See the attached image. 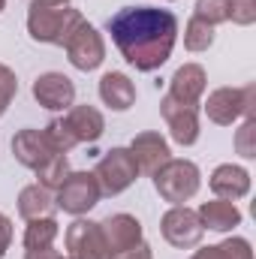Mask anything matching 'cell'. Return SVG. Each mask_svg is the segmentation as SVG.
<instances>
[{
  "mask_svg": "<svg viewBox=\"0 0 256 259\" xmlns=\"http://www.w3.org/2000/svg\"><path fill=\"white\" fill-rule=\"evenodd\" d=\"M66 175H69V160H66V154H55L39 172H36V184H42L46 190H58L61 184L66 181Z\"/></svg>",
  "mask_w": 256,
  "mask_h": 259,
  "instance_id": "603a6c76",
  "label": "cell"
},
{
  "mask_svg": "<svg viewBox=\"0 0 256 259\" xmlns=\"http://www.w3.org/2000/svg\"><path fill=\"white\" fill-rule=\"evenodd\" d=\"M130 154H133V160H136L139 172H145V175H154L166 160H172L169 142H166L160 133H154V130L139 133V136L130 142Z\"/></svg>",
  "mask_w": 256,
  "mask_h": 259,
  "instance_id": "4fadbf2b",
  "label": "cell"
},
{
  "mask_svg": "<svg viewBox=\"0 0 256 259\" xmlns=\"http://www.w3.org/2000/svg\"><path fill=\"white\" fill-rule=\"evenodd\" d=\"M115 259H154V253H151V244L148 241H139V244L127 247L124 253H118Z\"/></svg>",
  "mask_w": 256,
  "mask_h": 259,
  "instance_id": "f546056e",
  "label": "cell"
},
{
  "mask_svg": "<svg viewBox=\"0 0 256 259\" xmlns=\"http://www.w3.org/2000/svg\"><path fill=\"white\" fill-rule=\"evenodd\" d=\"M151 178H154V187H157L160 199H166L172 205L190 202L199 193V184H202L199 166L193 160H166Z\"/></svg>",
  "mask_w": 256,
  "mask_h": 259,
  "instance_id": "3957f363",
  "label": "cell"
},
{
  "mask_svg": "<svg viewBox=\"0 0 256 259\" xmlns=\"http://www.w3.org/2000/svg\"><path fill=\"white\" fill-rule=\"evenodd\" d=\"M193 15L202 18V21H208L211 27H217V24L226 21V0H196Z\"/></svg>",
  "mask_w": 256,
  "mask_h": 259,
  "instance_id": "83f0119b",
  "label": "cell"
},
{
  "mask_svg": "<svg viewBox=\"0 0 256 259\" xmlns=\"http://www.w3.org/2000/svg\"><path fill=\"white\" fill-rule=\"evenodd\" d=\"M100 196L103 193H100V184H97L94 172H69L66 181L58 187L55 202H58L61 211L72 214V217H81L100 202Z\"/></svg>",
  "mask_w": 256,
  "mask_h": 259,
  "instance_id": "52a82bcc",
  "label": "cell"
},
{
  "mask_svg": "<svg viewBox=\"0 0 256 259\" xmlns=\"http://www.w3.org/2000/svg\"><path fill=\"white\" fill-rule=\"evenodd\" d=\"M235 151L244 157V160H253L256 157V118H244V124L235 133Z\"/></svg>",
  "mask_w": 256,
  "mask_h": 259,
  "instance_id": "484cf974",
  "label": "cell"
},
{
  "mask_svg": "<svg viewBox=\"0 0 256 259\" xmlns=\"http://www.w3.org/2000/svg\"><path fill=\"white\" fill-rule=\"evenodd\" d=\"M15 94H18V78H15V72L6 64H0V118H3L6 109L12 106Z\"/></svg>",
  "mask_w": 256,
  "mask_h": 259,
  "instance_id": "f1b7e54d",
  "label": "cell"
},
{
  "mask_svg": "<svg viewBox=\"0 0 256 259\" xmlns=\"http://www.w3.org/2000/svg\"><path fill=\"white\" fill-rule=\"evenodd\" d=\"M61 226L55 217H39V220H27L24 229V250H36V247H52L58 238Z\"/></svg>",
  "mask_w": 256,
  "mask_h": 259,
  "instance_id": "44dd1931",
  "label": "cell"
},
{
  "mask_svg": "<svg viewBox=\"0 0 256 259\" xmlns=\"http://www.w3.org/2000/svg\"><path fill=\"white\" fill-rule=\"evenodd\" d=\"M100 229H103V238H106V244H109L112 259L118 256V253H124L127 247H133V244L145 241V238H142V223H139L133 214H109V217L100 223Z\"/></svg>",
  "mask_w": 256,
  "mask_h": 259,
  "instance_id": "5bb4252c",
  "label": "cell"
},
{
  "mask_svg": "<svg viewBox=\"0 0 256 259\" xmlns=\"http://www.w3.org/2000/svg\"><path fill=\"white\" fill-rule=\"evenodd\" d=\"M214 30L217 27H211L208 21H202V18L193 15L190 21H187V27H184V46H187V52H208L214 46Z\"/></svg>",
  "mask_w": 256,
  "mask_h": 259,
  "instance_id": "7402d4cb",
  "label": "cell"
},
{
  "mask_svg": "<svg viewBox=\"0 0 256 259\" xmlns=\"http://www.w3.org/2000/svg\"><path fill=\"white\" fill-rule=\"evenodd\" d=\"M214 259H253L250 241L247 238H226L214 244Z\"/></svg>",
  "mask_w": 256,
  "mask_h": 259,
  "instance_id": "4316f807",
  "label": "cell"
},
{
  "mask_svg": "<svg viewBox=\"0 0 256 259\" xmlns=\"http://www.w3.org/2000/svg\"><path fill=\"white\" fill-rule=\"evenodd\" d=\"M190 259H214V247H202V250H196Z\"/></svg>",
  "mask_w": 256,
  "mask_h": 259,
  "instance_id": "d6a6232c",
  "label": "cell"
},
{
  "mask_svg": "<svg viewBox=\"0 0 256 259\" xmlns=\"http://www.w3.org/2000/svg\"><path fill=\"white\" fill-rule=\"evenodd\" d=\"M84 21L72 0H30L27 6V33L46 46H64L69 33Z\"/></svg>",
  "mask_w": 256,
  "mask_h": 259,
  "instance_id": "7a4b0ae2",
  "label": "cell"
},
{
  "mask_svg": "<svg viewBox=\"0 0 256 259\" xmlns=\"http://www.w3.org/2000/svg\"><path fill=\"white\" fill-rule=\"evenodd\" d=\"M208 184H211V193L217 196V199L235 202V199H244V196L250 193V172H247L244 166L223 163V166H217V169L211 172Z\"/></svg>",
  "mask_w": 256,
  "mask_h": 259,
  "instance_id": "2e32d148",
  "label": "cell"
},
{
  "mask_svg": "<svg viewBox=\"0 0 256 259\" xmlns=\"http://www.w3.org/2000/svg\"><path fill=\"white\" fill-rule=\"evenodd\" d=\"M160 115L169 124L172 142H178L181 148H190V145L199 142V112H196V106H184V103H178L166 94L160 100Z\"/></svg>",
  "mask_w": 256,
  "mask_h": 259,
  "instance_id": "30bf717a",
  "label": "cell"
},
{
  "mask_svg": "<svg viewBox=\"0 0 256 259\" xmlns=\"http://www.w3.org/2000/svg\"><path fill=\"white\" fill-rule=\"evenodd\" d=\"M100 100L112 109V112H127L136 103V84L130 81L124 72H106L100 78Z\"/></svg>",
  "mask_w": 256,
  "mask_h": 259,
  "instance_id": "ac0fdd59",
  "label": "cell"
},
{
  "mask_svg": "<svg viewBox=\"0 0 256 259\" xmlns=\"http://www.w3.org/2000/svg\"><path fill=\"white\" fill-rule=\"evenodd\" d=\"M66 127L69 133L75 136V142L81 145V142H97L103 133H106V118H103V112L100 109H94V106H69L64 115Z\"/></svg>",
  "mask_w": 256,
  "mask_h": 259,
  "instance_id": "e0dca14e",
  "label": "cell"
},
{
  "mask_svg": "<svg viewBox=\"0 0 256 259\" xmlns=\"http://www.w3.org/2000/svg\"><path fill=\"white\" fill-rule=\"evenodd\" d=\"M3 9H6V0H0V12H3Z\"/></svg>",
  "mask_w": 256,
  "mask_h": 259,
  "instance_id": "836d02e7",
  "label": "cell"
},
{
  "mask_svg": "<svg viewBox=\"0 0 256 259\" xmlns=\"http://www.w3.org/2000/svg\"><path fill=\"white\" fill-rule=\"evenodd\" d=\"M205 84H208L205 69L199 64H184L169 78V97L184 106H199V100L205 97Z\"/></svg>",
  "mask_w": 256,
  "mask_h": 259,
  "instance_id": "9a60e30c",
  "label": "cell"
},
{
  "mask_svg": "<svg viewBox=\"0 0 256 259\" xmlns=\"http://www.w3.org/2000/svg\"><path fill=\"white\" fill-rule=\"evenodd\" d=\"M226 21L250 27L256 21V0H226Z\"/></svg>",
  "mask_w": 256,
  "mask_h": 259,
  "instance_id": "d4e9b609",
  "label": "cell"
},
{
  "mask_svg": "<svg viewBox=\"0 0 256 259\" xmlns=\"http://www.w3.org/2000/svg\"><path fill=\"white\" fill-rule=\"evenodd\" d=\"M12 154H15V160H18L24 169H30V172H39V169L55 157V151H52V145L46 142L42 130H33V127L15 133V139H12Z\"/></svg>",
  "mask_w": 256,
  "mask_h": 259,
  "instance_id": "7c38bea8",
  "label": "cell"
},
{
  "mask_svg": "<svg viewBox=\"0 0 256 259\" xmlns=\"http://www.w3.org/2000/svg\"><path fill=\"white\" fill-rule=\"evenodd\" d=\"M106 30L118 46L121 58L139 72H154L172 58L178 42V18L169 9L154 6H124L118 9Z\"/></svg>",
  "mask_w": 256,
  "mask_h": 259,
  "instance_id": "6da1fadb",
  "label": "cell"
},
{
  "mask_svg": "<svg viewBox=\"0 0 256 259\" xmlns=\"http://www.w3.org/2000/svg\"><path fill=\"white\" fill-rule=\"evenodd\" d=\"M42 136H46V142L52 145V151L55 154H69L78 142H75V136L69 133L64 118H55V121H49V127L42 130Z\"/></svg>",
  "mask_w": 256,
  "mask_h": 259,
  "instance_id": "cb8c5ba5",
  "label": "cell"
},
{
  "mask_svg": "<svg viewBox=\"0 0 256 259\" xmlns=\"http://www.w3.org/2000/svg\"><path fill=\"white\" fill-rule=\"evenodd\" d=\"M196 214H199L202 226L211 229V232H229V229H235V226L241 223V211H238L235 202H229V199H211V202H202Z\"/></svg>",
  "mask_w": 256,
  "mask_h": 259,
  "instance_id": "d6986e66",
  "label": "cell"
},
{
  "mask_svg": "<svg viewBox=\"0 0 256 259\" xmlns=\"http://www.w3.org/2000/svg\"><path fill=\"white\" fill-rule=\"evenodd\" d=\"M64 49H66L69 64L75 66V69H81V72H94L97 66L106 61L103 33H100L91 21H81V24L69 33V39L64 42Z\"/></svg>",
  "mask_w": 256,
  "mask_h": 259,
  "instance_id": "8992f818",
  "label": "cell"
},
{
  "mask_svg": "<svg viewBox=\"0 0 256 259\" xmlns=\"http://www.w3.org/2000/svg\"><path fill=\"white\" fill-rule=\"evenodd\" d=\"M64 244L69 250V259H112L109 253V244L103 238V229L100 223L94 220H75L66 226V235H64Z\"/></svg>",
  "mask_w": 256,
  "mask_h": 259,
  "instance_id": "9c48e42d",
  "label": "cell"
},
{
  "mask_svg": "<svg viewBox=\"0 0 256 259\" xmlns=\"http://www.w3.org/2000/svg\"><path fill=\"white\" fill-rule=\"evenodd\" d=\"M160 232H163V238L172 247L190 250V247H196L202 241L205 226H202V220H199V214L193 208H187V205H172L163 214V220H160Z\"/></svg>",
  "mask_w": 256,
  "mask_h": 259,
  "instance_id": "ba28073f",
  "label": "cell"
},
{
  "mask_svg": "<svg viewBox=\"0 0 256 259\" xmlns=\"http://www.w3.org/2000/svg\"><path fill=\"white\" fill-rule=\"evenodd\" d=\"M58 211V202L52 190H46L42 184H27L21 193H18V214L24 220H39V217H55Z\"/></svg>",
  "mask_w": 256,
  "mask_h": 259,
  "instance_id": "ffe728a7",
  "label": "cell"
},
{
  "mask_svg": "<svg viewBox=\"0 0 256 259\" xmlns=\"http://www.w3.org/2000/svg\"><path fill=\"white\" fill-rule=\"evenodd\" d=\"M9 244H12V220L6 214H0V256H6Z\"/></svg>",
  "mask_w": 256,
  "mask_h": 259,
  "instance_id": "4dcf8cb0",
  "label": "cell"
},
{
  "mask_svg": "<svg viewBox=\"0 0 256 259\" xmlns=\"http://www.w3.org/2000/svg\"><path fill=\"white\" fill-rule=\"evenodd\" d=\"M33 100L49 112H64L75 103V84L64 72H42L33 81Z\"/></svg>",
  "mask_w": 256,
  "mask_h": 259,
  "instance_id": "8fae6325",
  "label": "cell"
},
{
  "mask_svg": "<svg viewBox=\"0 0 256 259\" xmlns=\"http://www.w3.org/2000/svg\"><path fill=\"white\" fill-rule=\"evenodd\" d=\"M24 259H64L55 247H36V250H24Z\"/></svg>",
  "mask_w": 256,
  "mask_h": 259,
  "instance_id": "1f68e13d",
  "label": "cell"
},
{
  "mask_svg": "<svg viewBox=\"0 0 256 259\" xmlns=\"http://www.w3.org/2000/svg\"><path fill=\"white\" fill-rule=\"evenodd\" d=\"M256 109V84L244 88H217L205 100V115L208 121L220 127H232L238 118H253Z\"/></svg>",
  "mask_w": 256,
  "mask_h": 259,
  "instance_id": "277c9868",
  "label": "cell"
},
{
  "mask_svg": "<svg viewBox=\"0 0 256 259\" xmlns=\"http://www.w3.org/2000/svg\"><path fill=\"white\" fill-rule=\"evenodd\" d=\"M139 175H142V172H139V166H136L130 148H112V151H106V157H103V160L97 163V169H94V178H97L103 196L124 193L127 187L136 184Z\"/></svg>",
  "mask_w": 256,
  "mask_h": 259,
  "instance_id": "5b68a950",
  "label": "cell"
}]
</instances>
